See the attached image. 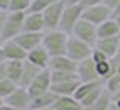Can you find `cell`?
Segmentation results:
<instances>
[{
    "label": "cell",
    "mask_w": 120,
    "mask_h": 110,
    "mask_svg": "<svg viewBox=\"0 0 120 110\" xmlns=\"http://www.w3.org/2000/svg\"><path fill=\"white\" fill-rule=\"evenodd\" d=\"M68 40H69V35L63 33L61 30H46L43 33V43H41V46L49 53L51 58L66 56Z\"/></svg>",
    "instance_id": "cell-1"
},
{
    "label": "cell",
    "mask_w": 120,
    "mask_h": 110,
    "mask_svg": "<svg viewBox=\"0 0 120 110\" xmlns=\"http://www.w3.org/2000/svg\"><path fill=\"white\" fill-rule=\"evenodd\" d=\"M25 17H26V13H23V12H7L4 30H2V35H4L5 41L15 40L17 36H20L23 33Z\"/></svg>",
    "instance_id": "cell-2"
},
{
    "label": "cell",
    "mask_w": 120,
    "mask_h": 110,
    "mask_svg": "<svg viewBox=\"0 0 120 110\" xmlns=\"http://www.w3.org/2000/svg\"><path fill=\"white\" fill-rule=\"evenodd\" d=\"M92 51H94V48H92L90 44H87V43L81 41V40H79V38H76V36H69V40H68L66 56H68V58H71L72 61L81 62V61H84V59L90 58V56H92Z\"/></svg>",
    "instance_id": "cell-3"
},
{
    "label": "cell",
    "mask_w": 120,
    "mask_h": 110,
    "mask_svg": "<svg viewBox=\"0 0 120 110\" xmlns=\"http://www.w3.org/2000/svg\"><path fill=\"white\" fill-rule=\"evenodd\" d=\"M82 12H84L82 5H68L66 4V8H64V13H63V18H61V23H59L58 30H61L63 33L71 36L74 26L82 18Z\"/></svg>",
    "instance_id": "cell-4"
},
{
    "label": "cell",
    "mask_w": 120,
    "mask_h": 110,
    "mask_svg": "<svg viewBox=\"0 0 120 110\" xmlns=\"http://www.w3.org/2000/svg\"><path fill=\"white\" fill-rule=\"evenodd\" d=\"M82 18L87 20L89 23L95 25V26H100V25L105 23L107 20L113 18V10L109 8V7L104 5V4H100V5H94V7L84 8V12H82Z\"/></svg>",
    "instance_id": "cell-5"
},
{
    "label": "cell",
    "mask_w": 120,
    "mask_h": 110,
    "mask_svg": "<svg viewBox=\"0 0 120 110\" xmlns=\"http://www.w3.org/2000/svg\"><path fill=\"white\" fill-rule=\"evenodd\" d=\"M71 36L79 38L81 41H84V43L90 44L92 48L95 46V43H97V40H99L97 26H95V25H92V23H89V22H87V20H84V18H81V20L77 22V25L74 26V30H72V35H71Z\"/></svg>",
    "instance_id": "cell-6"
},
{
    "label": "cell",
    "mask_w": 120,
    "mask_h": 110,
    "mask_svg": "<svg viewBox=\"0 0 120 110\" xmlns=\"http://www.w3.org/2000/svg\"><path fill=\"white\" fill-rule=\"evenodd\" d=\"M51 85H53V81H51V71L49 69H43L38 77L31 82V85L28 87V92H30V97L31 100L38 95H43L46 92L51 90Z\"/></svg>",
    "instance_id": "cell-7"
},
{
    "label": "cell",
    "mask_w": 120,
    "mask_h": 110,
    "mask_svg": "<svg viewBox=\"0 0 120 110\" xmlns=\"http://www.w3.org/2000/svg\"><path fill=\"white\" fill-rule=\"evenodd\" d=\"M64 8H66V2H54L51 7L46 8V12H43L46 30H58L59 28Z\"/></svg>",
    "instance_id": "cell-8"
},
{
    "label": "cell",
    "mask_w": 120,
    "mask_h": 110,
    "mask_svg": "<svg viewBox=\"0 0 120 110\" xmlns=\"http://www.w3.org/2000/svg\"><path fill=\"white\" fill-rule=\"evenodd\" d=\"M5 103L10 105L13 110H30V105H31V97H30V92L28 89H23V87H18L10 97L5 99Z\"/></svg>",
    "instance_id": "cell-9"
},
{
    "label": "cell",
    "mask_w": 120,
    "mask_h": 110,
    "mask_svg": "<svg viewBox=\"0 0 120 110\" xmlns=\"http://www.w3.org/2000/svg\"><path fill=\"white\" fill-rule=\"evenodd\" d=\"M77 76L81 82H97L100 81L99 74H97V66L92 61V58H87L81 62H77Z\"/></svg>",
    "instance_id": "cell-10"
},
{
    "label": "cell",
    "mask_w": 120,
    "mask_h": 110,
    "mask_svg": "<svg viewBox=\"0 0 120 110\" xmlns=\"http://www.w3.org/2000/svg\"><path fill=\"white\" fill-rule=\"evenodd\" d=\"M95 49L102 51L107 58H115L120 54V36H113V38H99L95 46Z\"/></svg>",
    "instance_id": "cell-11"
},
{
    "label": "cell",
    "mask_w": 120,
    "mask_h": 110,
    "mask_svg": "<svg viewBox=\"0 0 120 110\" xmlns=\"http://www.w3.org/2000/svg\"><path fill=\"white\" fill-rule=\"evenodd\" d=\"M23 31H26V33H45V31H46V25H45L43 13L28 12L26 17H25Z\"/></svg>",
    "instance_id": "cell-12"
},
{
    "label": "cell",
    "mask_w": 120,
    "mask_h": 110,
    "mask_svg": "<svg viewBox=\"0 0 120 110\" xmlns=\"http://www.w3.org/2000/svg\"><path fill=\"white\" fill-rule=\"evenodd\" d=\"M26 61L31 62V64H35L36 67H40V69L43 71V69H49L51 56H49V53H48L43 46H38V48H35L33 51L28 53Z\"/></svg>",
    "instance_id": "cell-13"
},
{
    "label": "cell",
    "mask_w": 120,
    "mask_h": 110,
    "mask_svg": "<svg viewBox=\"0 0 120 110\" xmlns=\"http://www.w3.org/2000/svg\"><path fill=\"white\" fill-rule=\"evenodd\" d=\"M15 41H17L26 53H30V51H33L35 48L41 46V43H43V33H26V31H23L20 36L15 38Z\"/></svg>",
    "instance_id": "cell-14"
},
{
    "label": "cell",
    "mask_w": 120,
    "mask_h": 110,
    "mask_svg": "<svg viewBox=\"0 0 120 110\" xmlns=\"http://www.w3.org/2000/svg\"><path fill=\"white\" fill-rule=\"evenodd\" d=\"M4 51H5L7 61H26V56H28V53L15 40L5 41L4 43Z\"/></svg>",
    "instance_id": "cell-15"
},
{
    "label": "cell",
    "mask_w": 120,
    "mask_h": 110,
    "mask_svg": "<svg viewBox=\"0 0 120 110\" xmlns=\"http://www.w3.org/2000/svg\"><path fill=\"white\" fill-rule=\"evenodd\" d=\"M49 71H63V72H76L77 71V62L72 61L68 56H58L51 58L49 62Z\"/></svg>",
    "instance_id": "cell-16"
},
{
    "label": "cell",
    "mask_w": 120,
    "mask_h": 110,
    "mask_svg": "<svg viewBox=\"0 0 120 110\" xmlns=\"http://www.w3.org/2000/svg\"><path fill=\"white\" fill-rule=\"evenodd\" d=\"M59 95H56L53 90L43 94V95H38L31 100V105H30V110H41V108H48V107H53L56 103Z\"/></svg>",
    "instance_id": "cell-17"
},
{
    "label": "cell",
    "mask_w": 120,
    "mask_h": 110,
    "mask_svg": "<svg viewBox=\"0 0 120 110\" xmlns=\"http://www.w3.org/2000/svg\"><path fill=\"white\" fill-rule=\"evenodd\" d=\"M40 72H41V69H40V67H36L35 64H31V62L25 61L23 74H22V79H20L18 85H20V87H23V89H28V87L31 85V82L38 77V74H40Z\"/></svg>",
    "instance_id": "cell-18"
},
{
    "label": "cell",
    "mask_w": 120,
    "mask_h": 110,
    "mask_svg": "<svg viewBox=\"0 0 120 110\" xmlns=\"http://www.w3.org/2000/svg\"><path fill=\"white\" fill-rule=\"evenodd\" d=\"M79 85H81V81H71V82H63V84H53L51 90L59 97H74Z\"/></svg>",
    "instance_id": "cell-19"
},
{
    "label": "cell",
    "mask_w": 120,
    "mask_h": 110,
    "mask_svg": "<svg viewBox=\"0 0 120 110\" xmlns=\"http://www.w3.org/2000/svg\"><path fill=\"white\" fill-rule=\"evenodd\" d=\"M97 35L99 38H113V36H120V26L117 25V22L113 18L107 20L105 23H102L100 26H97Z\"/></svg>",
    "instance_id": "cell-20"
},
{
    "label": "cell",
    "mask_w": 120,
    "mask_h": 110,
    "mask_svg": "<svg viewBox=\"0 0 120 110\" xmlns=\"http://www.w3.org/2000/svg\"><path fill=\"white\" fill-rule=\"evenodd\" d=\"M56 110H82V103L74 97H58L56 103L53 105Z\"/></svg>",
    "instance_id": "cell-21"
},
{
    "label": "cell",
    "mask_w": 120,
    "mask_h": 110,
    "mask_svg": "<svg viewBox=\"0 0 120 110\" xmlns=\"http://www.w3.org/2000/svg\"><path fill=\"white\" fill-rule=\"evenodd\" d=\"M23 67H25V61H7L8 79L13 81L15 84H18L22 79V74H23Z\"/></svg>",
    "instance_id": "cell-22"
},
{
    "label": "cell",
    "mask_w": 120,
    "mask_h": 110,
    "mask_svg": "<svg viewBox=\"0 0 120 110\" xmlns=\"http://www.w3.org/2000/svg\"><path fill=\"white\" fill-rule=\"evenodd\" d=\"M100 85H104L102 81H97V82H81L79 89H77L76 94H74V99H77V100L81 102L84 97H87L94 89H97V87H100Z\"/></svg>",
    "instance_id": "cell-23"
},
{
    "label": "cell",
    "mask_w": 120,
    "mask_h": 110,
    "mask_svg": "<svg viewBox=\"0 0 120 110\" xmlns=\"http://www.w3.org/2000/svg\"><path fill=\"white\" fill-rule=\"evenodd\" d=\"M112 103H113V97H112V94L104 87V92L100 94V97L97 99V102L90 107V110H109Z\"/></svg>",
    "instance_id": "cell-24"
},
{
    "label": "cell",
    "mask_w": 120,
    "mask_h": 110,
    "mask_svg": "<svg viewBox=\"0 0 120 110\" xmlns=\"http://www.w3.org/2000/svg\"><path fill=\"white\" fill-rule=\"evenodd\" d=\"M51 81L53 84H63L71 81H79L77 72H63V71H51Z\"/></svg>",
    "instance_id": "cell-25"
},
{
    "label": "cell",
    "mask_w": 120,
    "mask_h": 110,
    "mask_svg": "<svg viewBox=\"0 0 120 110\" xmlns=\"http://www.w3.org/2000/svg\"><path fill=\"white\" fill-rule=\"evenodd\" d=\"M18 87H20V85H18V84H15V82H13V81H10V79L2 81V82H0V97L5 100V99H7V97H10V95H12Z\"/></svg>",
    "instance_id": "cell-26"
},
{
    "label": "cell",
    "mask_w": 120,
    "mask_h": 110,
    "mask_svg": "<svg viewBox=\"0 0 120 110\" xmlns=\"http://www.w3.org/2000/svg\"><path fill=\"white\" fill-rule=\"evenodd\" d=\"M104 87L105 85H100V87H97V89H94L87 97H84L82 100H81V103H82V107H86V108H90L95 102H97V99L100 97V94L104 92Z\"/></svg>",
    "instance_id": "cell-27"
},
{
    "label": "cell",
    "mask_w": 120,
    "mask_h": 110,
    "mask_svg": "<svg viewBox=\"0 0 120 110\" xmlns=\"http://www.w3.org/2000/svg\"><path fill=\"white\" fill-rule=\"evenodd\" d=\"M30 7H31V0H12L10 7H8V12H23V13H28Z\"/></svg>",
    "instance_id": "cell-28"
},
{
    "label": "cell",
    "mask_w": 120,
    "mask_h": 110,
    "mask_svg": "<svg viewBox=\"0 0 120 110\" xmlns=\"http://www.w3.org/2000/svg\"><path fill=\"white\" fill-rule=\"evenodd\" d=\"M56 0H31V7H30V12L33 13H43L46 12L48 7H51Z\"/></svg>",
    "instance_id": "cell-29"
},
{
    "label": "cell",
    "mask_w": 120,
    "mask_h": 110,
    "mask_svg": "<svg viewBox=\"0 0 120 110\" xmlns=\"http://www.w3.org/2000/svg\"><path fill=\"white\" fill-rule=\"evenodd\" d=\"M104 85H105V89H107L112 95H115L117 92H120V76H113V77H110L109 81L104 82Z\"/></svg>",
    "instance_id": "cell-30"
},
{
    "label": "cell",
    "mask_w": 120,
    "mask_h": 110,
    "mask_svg": "<svg viewBox=\"0 0 120 110\" xmlns=\"http://www.w3.org/2000/svg\"><path fill=\"white\" fill-rule=\"evenodd\" d=\"M92 61L95 62V64H100V62H104V61H107V59H110V58H107L102 51H99V49H95L94 48V51H92Z\"/></svg>",
    "instance_id": "cell-31"
},
{
    "label": "cell",
    "mask_w": 120,
    "mask_h": 110,
    "mask_svg": "<svg viewBox=\"0 0 120 110\" xmlns=\"http://www.w3.org/2000/svg\"><path fill=\"white\" fill-rule=\"evenodd\" d=\"M5 17H7V12H0V44H4V43H5V40H4V35H2L4 23H5Z\"/></svg>",
    "instance_id": "cell-32"
},
{
    "label": "cell",
    "mask_w": 120,
    "mask_h": 110,
    "mask_svg": "<svg viewBox=\"0 0 120 110\" xmlns=\"http://www.w3.org/2000/svg\"><path fill=\"white\" fill-rule=\"evenodd\" d=\"M104 0H82V8H89V7H94V5H100Z\"/></svg>",
    "instance_id": "cell-33"
},
{
    "label": "cell",
    "mask_w": 120,
    "mask_h": 110,
    "mask_svg": "<svg viewBox=\"0 0 120 110\" xmlns=\"http://www.w3.org/2000/svg\"><path fill=\"white\" fill-rule=\"evenodd\" d=\"M8 79V72H7V62H2L0 64V82Z\"/></svg>",
    "instance_id": "cell-34"
},
{
    "label": "cell",
    "mask_w": 120,
    "mask_h": 110,
    "mask_svg": "<svg viewBox=\"0 0 120 110\" xmlns=\"http://www.w3.org/2000/svg\"><path fill=\"white\" fill-rule=\"evenodd\" d=\"M118 4H120V0H104V5H107L112 10H115L118 7Z\"/></svg>",
    "instance_id": "cell-35"
},
{
    "label": "cell",
    "mask_w": 120,
    "mask_h": 110,
    "mask_svg": "<svg viewBox=\"0 0 120 110\" xmlns=\"http://www.w3.org/2000/svg\"><path fill=\"white\" fill-rule=\"evenodd\" d=\"M10 2L12 0H0V12H8Z\"/></svg>",
    "instance_id": "cell-36"
},
{
    "label": "cell",
    "mask_w": 120,
    "mask_h": 110,
    "mask_svg": "<svg viewBox=\"0 0 120 110\" xmlns=\"http://www.w3.org/2000/svg\"><path fill=\"white\" fill-rule=\"evenodd\" d=\"M2 62H7V58H5V51H4V44H0V64Z\"/></svg>",
    "instance_id": "cell-37"
},
{
    "label": "cell",
    "mask_w": 120,
    "mask_h": 110,
    "mask_svg": "<svg viewBox=\"0 0 120 110\" xmlns=\"http://www.w3.org/2000/svg\"><path fill=\"white\" fill-rule=\"evenodd\" d=\"M66 4L68 5H81L82 0H66Z\"/></svg>",
    "instance_id": "cell-38"
},
{
    "label": "cell",
    "mask_w": 120,
    "mask_h": 110,
    "mask_svg": "<svg viewBox=\"0 0 120 110\" xmlns=\"http://www.w3.org/2000/svg\"><path fill=\"white\" fill-rule=\"evenodd\" d=\"M0 110H13L10 105H7V103H4V105H0Z\"/></svg>",
    "instance_id": "cell-39"
},
{
    "label": "cell",
    "mask_w": 120,
    "mask_h": 110,
    "mask_svg": "<svg viewBox=\"0 0 120 110\" xmlns=\"http://www.w3.org/2000/svg\"><path fill=\"white\" fill-rule=\"evenodd\" d=\"M115 15H120V4H118V7L113 10V17H115Z\"/></svg>",
    "instance_id": "cell-40"
},
{
    "label": "cell",
    "mask_w": 120,
    "mask_h": 110,
    "mask_svg": "<svg viewBox=\"0 0 120 110\" xmlns=\"http://www.w3.org/2000/svg\"><path fill=\"white\" fill-rule=\"evenodd\" d=\"M113 20H115V22H117V25L120 26V15H115V17H113Z\"/></svg>",
    "instance_id": "cell-41"
},
{
    "label": "cell",
    "mask_w": 120,
    "mask_h": 110,
    "mask_svg": "<svg viewBox=\"0 0 120 110\" xmlns=\"http://www.w3.org/2000/svg\"><path fill=\"white\" fill-rule=\"evenodd\" d=\"M117 76H120V58H118V64H117Z\"/></svg>",
    "instance_id": "cell-42"
},
{
    "label": "cell",
    "mask_w": 120,
    "mask_h": 110,
    "mask_svg": "<svg viewBox=\"0 0 120 110\" xmlns=\"http://www.w3.org/2000/svg\"><path fill=\"white\" fill-rule=\"evenodd\" d=\"M109 110H120V108H118V107H117V105H115V103H112V105H110V108H109Z\"/></svg>",
    "instance_id": "cell-43"
},
{
    "label": "cell",
    "mask_w": 120,
    "mask_h": 110,
    "mask_svg": "<svg viewBox=\"0 0 120 110\" xmlns=\"http://www.w3.org/2000/svg\"><path fill=\"white\" fill-rule=\"evenodd\" d=\"M41 110H56L54 107H48V108H41Z\"/></svg>",
    "instance_id": "cell-44"
},
{
    "label": "cell",
    "mask_w": 120,
    "mask_h": 110,
    "mask_svg": "<svg viewBox=\"0 0 120 110\" xmlns=\"http://www.w3.org/2000/svg\"><path fill=\"white\" fill-rule=\"evenodd\" d=\"M4 103H5V100H4L2 97H0V105H4Z\"/></svg>",
    "instance_id": "cell-45"
},
{
    "label": "cell",
    "mask_w": 120,
    "mask_h": 110,
    "mask_svg": "<svg viewBox=\"0 0 120 110\" xmlns=\"http://www.w3.org/2000/svg\"><path fill=\"white\" fill-rule=\"evenodd\" d=\"M56 2H66V0H56Z\"/></svg>",
    "instance_id": "cell-46"
},
{
    "label": "cell",
    "mask_w": 120,
    "mask_h": 110,
    "mask_svg": "<svg viewBox=\"0 0 120 110\" xmlns=\"http://www.w3.org/2000/svg\"><path fill=\"white\" fill-rule=\"evenodd\" d=\"M82 110H90V108H86V107H84V108H82Z\"/></svg>",
    "instance_id": "cell-47"
}]
</instances>
